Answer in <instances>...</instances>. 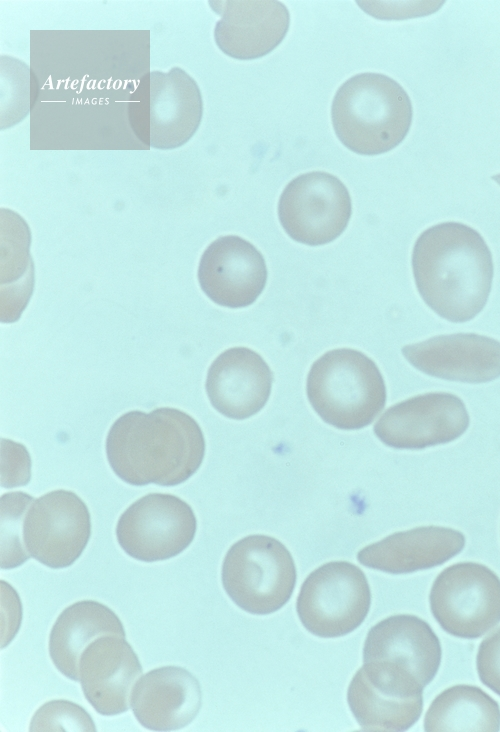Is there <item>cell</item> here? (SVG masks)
Masks as SVG:
<instances>
[{"mask_svg": "<svg viewBox=\"0 0 500 732\" xmlns=\"http://www.w3.org/2000/svg\"><path fill=\"white\" fill-rule=\"evenodd\" d=\"M105 450L111 469L124 482L169 487L183 483L199 469L205 439L192 416L161 407L121 415L108 431Z\"/></svg>", "mask_w": 500, "mask_h": 732, "instance_id": "obj_1", "label": "cell"}, {"mask_svg": "<svg viewBox=\"0 0 500 732\" xmlns=\"http://www.w3.org/2000/svg\"><path fill=\"white\" fill-rule=\"evenodd\" d=\"M416 287L440 317L463 323L484 308L492 286L493 261L483 237L458 222L423 231L412 251Z\"/></svg>", "mask_w": 500, "mask_h": 732, "instance_id": "obj_2", "label": "cell"}, {"mask_svg": "<svg viewBox=\"0 0 500 732\" xmlns=\"http://www.w3.org/2000/svg\"><path fill=\"white\" fill-rule=\"evenodd\" d=\"M410 97L391 77L359 73L336 91L331 121L340 142L360 155H379L399 145L412 122Z\"/></svg>", "mask_w": 500, "mask_h": 732, "instance_id": "obj_3", "label": "cell"}, {"mask_svg": "<svg viewBox=\"0 0 500 732\" xmlns=\"http://www.w3.org/2000/svg\"><path fill=\"white\" fill-rule=\"evenodd\" d=\"M306 392L321 419L342 430L368 426L386 403L385 382L375 362L349 348L328 351L312 364Z\"/></svg>", "mask_w": 500, "mask_h": 732, "instance_id": "obj_4", "label": "cell"}, {"mask_svg": "<svg viewBox=\"0 0 500 732\" xmlns=\"http://www.w3.org/2000/svg\"><path fill=\"white\" fill-rule=\"evenodd\" d=\"M203 100L196 81L182 68L145 73L128 103L130 126L146 146L170 150L187 143L198 130Z\"/></svg>", "mask_w": 500, "mask_h": 732, "instance_id": "obj_5", "label": "cell"}, {"mask_svg": "<svg viewBox=\"0 0 500 732\" xmlns=\"http://www.w3.org/2000/svg\"><path fill=\"white\" fill-rule=\"evenodd\" d=\"M289 550L277 539L249 535L227 551L221 569L223 588L242 610L267 615L282 608L296 584Z\"/></svg>", "mask_w": 500, "mask_h": 732, "instance_id": "obj_6", "label": "cell"}, {"mask_svg": "<svg viewBox=\"0 0 500 732\" xmlns=\"http://www.w3.org/2000/svg\"><path fill=\"white\" fill-rule=\"evenodd\" d=\"M370 604V587L363 571L350 562L333 561L308 575L299 591L296 609L310 633L336 638L359 627Z\"/></svg>", "mask_w": 500, "mask_h": 732, "instance_id": "obj_7", "label": "cell"}, {"mask_svg": "<svg viewBox=\"0 0 500 732\" xmlns=\"http://www.w3.org/2000/svg\"><path fill=\"white\" fill-rule=\"evenodd\" d=\"M429 604L445 632L479 638L500 622V578L480 563L453 564L434 580Z\"/></svg>", "mask_w": 500, "mask_h": 732, "instance_id": "obj_8", "label": "cell"}, {"mask_svg": "<svg viewBox=\"0 0 500 732\" xmlns=\"http://www.w3.org/2000/svg\"><path fill=\"white\" fill-rule=\"evenodd\" d=\"M197 520L179 497L150 493L133 502L119 517L118 544L133 559L156 562L173 558L192 543Z\"/></svg>", "mask_w": 500, "mask_h": 732, "instance_id": "obj_9", "label": "cell"}, {"mask_svg": "<svg viewBox=\"0 0 500 732\" xmlns=\"http://www.w3.org/2000/svg\"><path fill=\"white\" fill-rule=\"evenodd\" d=\"M352 214L349 191L336 176L312 171L292 179L278 202V218L293 240L309 246L332 242Z\"/></svg>", "mask_w": 500, "mask_h": 732, "instance_id": "obj_10", "label": "cell"}, {"mask_svg": "<svg viewBox=\"0 0 500 732\" xmlns=\"http://www.w3.org/2000/svg\"><path fill=\"white\" fill-rule=\"evenodd\" d=\"M423 687L389 662H364L352 678L347 701L364 731H406L420 718Z\"/></svg>", "mask_w": 500, "mask_h": 732, "instance_id": "obj_11", "label": "cell"}, {"mask_svg": "<svg viewBox=\"0 0 500 732\" xmlns=\"http://www.w3.org/2000/svg\"><path fill=\"white\" fill-rule=\"evenodd\" d=\"M91 536V517L74 492L54 490L35 499L23 522V541L31 557L60 569L71 566Z\"/></svg>", "mask_w": 500, "mask_h": 732, "instance_id": "obj_12", "label": "cell"}, {"mask_svg": "<svg viewBox=\"0 0 500 732\" xmlns=\"http://www.w3.org/2000/svg\"><path fill=\"white\" fill-rule=\"evenodd\" d=\"M463 401L450 393H427L388 408L374 425L375 435L397 449H423L459 438L469 426Z\"/></svg>", "mask_w": 500, "mask_h": 732, "instance_id": "obj_13", "label": "cell"}, {"mask_svg": "<svg viewBox=\"0 0 500 732\" xmlns=\"http://www.w3.org/2000/svg\"><path fill=\"white\" fill-rule=\"evenodd\" d=\"M263 255L249 241L222 236L204 250L198 266V282L214 303L228 308L251 305L267 281Z\"/></svg>", "mask_w": 500, "mask_h": 732, "instance_id": "obj_14", "label": "cell"}, {"mask_svg": "<svg viewBox=\"0 0 500 732\" xmlns=\"http://www.w3.org/2000/svg\"><path fill=\"white\" fill-rule=\"evenodd\" d=\"M221 19L214 28V40L226 55L253 60L272 52L285 38L290 26L287 7L276 0L209 1Z\"/></svg>", "mask_w": 500, "mask_h": 732, "instance_id": "obj_15", "label": "cell"}, {"mask_svg": "<svg viewBox=\"0 0 500 732\" xmlns=\"http://www.w3.org/2000/svg\"><path fill=\"white\" fill-rule=\"evenodd\" d=\"M402 354L416 369L445 380L485 383L500 377V342L479 334L435 336L404 346Z\"/></svg>", "mask_w": 500, "mask_h": 732, "instance_id": "obj_16", "label": "cell"}, {"mask_svg": "<svg viewBox=\"0 0 500 732\" xmlns=\"http://www.w3.org/2000/svg\"><path fill=\"white\" fill-rule=\"evenodd\" d=\"M79 674L83 694L101 715L126 712L142 666L137 654L124 637L103 635L82 652Z\"/></svg>", "mask_w": 500, "mask_h": 732, "instance_id": "obj_17", "label": "cell"}, {"mask_svg": "<svg viewBox=\"0 0 500 732\" xmlns=\"http://www.w3.org/2000/svg\"><path fill=\"white\" fill-rule=\"evenodd\" d=\"M273 373L265 360L246 347L225 350L210 365L205 389L213 408L236 420L258 413L269 399Z\"/></svg>", "mask_w": 500, "mask_h": 732, "instance_id": "obj_18", "label": "cell"}, {"mask_svg": "<svg viewBox=\"0 0 500 732\" xmlns=\"http://www.w3.org/2000/svg\"><path fill=\"white\" fill-rule=\"evenodd\" d=\"M202 704L200 683L187 669L168 665L142 675L135 683L130 706L137 721L152 731L184 728Z\"/></svg>", "mask_w": 500, "mask_h": 732, "instance_id": "obj_19", "label": "cell"}, {"mask_svg": "<svg viewBox=\"0 0 500 732\" xmlns=\"http://www.w3.org/2000/svg\"><path fill=\"white\" fill-rule=\"evenodd\" d=\"M440 641L423 619L393 615L374 625L363 647V661L389 662L410 673L424 688L440 667Z\"/></svg>", "mask_w": 500, "mask_h": 732, "instance_id": "obj_20", "label": "cell"}, {"mask_svg": "<svg viewBox=\"0 0 500 732\" xmlns=\"http://www.w3.org/2000/svg\"><path fill=\"white\" fill-rule=\"evenodd\" d=\"M465 546L462 532L424 526L391 534L357 554L358 561L390 574H407L442 565Z\"/></svg>", "mask_w": 500, "mask_h": 732, "instance_id": "obj_21", "label": "cell"}, {"mask_svg": "<svg viewBox=\"0 0 500 732\" xmlns=\"http://www.w3.org/2000/svg\"><path fill=\"white\" fill-rule=\"evenodd\" d=\"M103 635L125 638L124 626L108 606L82 600L66 607L57 617L49 635V655L65 677L79 681V661L84 649Z\"/></svg>", "mask_w": 500, "mask_h": 732, "instance_id": "obj_22", "label": "cell"}, {"mask_svg": "<svg viewBox=\"0 0 500 732\" xmlns=\"http://www.w3.org/2000/svg\"><path fill=\"white\" fill-rule=\"evenodd\" d=\"M30 230L17 213L1 209V322H15L33 292Z\"/></svg>", "mask_w": 500, "mask_h": 732, "instance_id": "obj_23", "label": "cell"}, {"mask_svg": "<svg viewBox=\"0 0 500 732\" xmlns=\"http://www.w3.org/2000/svg\"><path fill=\"white\" fill-rule=\"evenodd\" d=\"M424 730L497 732L500 730V707L477 686L455 685L431 702L424 717Z\"/></svg>", "mask_w": 500, "mask_h": 732, "instance_id": "obj_24", "label": "cell"}, {"mask_svg": "<svg viewBox=\"0 0 500 732\" xmlns=\"http://www.w3.org/2000/svg\"><path fill=\"white\" fill-rule=\"evenodd\" d=\"M1 129L14 126L33 108L39 93L34 72L23 61L1 56Z\"/></svg>", "mask_w": 500, "mask_h": 732, "instance_id": "obj_25", "label": "cell"}, {"mask_svg": "<svg viewBox=\"0 0 500 732\" xmlns=\"http://www.w3.org/2000/svg\"><path fill=\"white\" fill-rule=\"evenodd\" d=\"M34 500L31 495L21 491L1 495L0 566L2 569L21 566L31 557L23 541V522L27 510Z\"/></svg>", "mask_w": 500, "mask_h": 732, "instance_id": "obj_26", "label": "cell"}, {"mask_svg": "<svg viewBox=\"0 0 500 732\" xmlns=\"http://www.w3.org/2000/svg\"><path fill=\"white\" fill-rule=\"evenodd\" d=\"M30 731H96L90 714L80 705L64 700H51L34 713Z\"/></svg>", "mask_w": 500, "mask_h": 732, "instance_id": "obj_27", "label": "cell"}, {"mask_svg": "<svg viewBox=\"0 0 500 732\" xmlns=\"http://www.w3.org/2000/svg\"><path fill=\"white\" fill-rule=\"evenodd\" d=\"M1 486L26 485L31 478V459L26 447L9 439H1Z\"/></svg>", "mask_w": 500, "mask_h": 732, "instance_id": "obj_28", "label": "cell"}, {"mask_svg": "<svg viewBox=\"0 0 500 732\" xmlns=\"http://www.w3.org/2000/svg\"><path fill=\"white\" fill-rule=\"evenodd\" d=\"M476 669L480 681L500 696V627L480 643Z\"/></svg>", "mask_w": 500, "mask_h": 732, "instance_id": "obj_29", "label": "cell"}, {"mask_svg": "<svg viewBox=\"0 0 500 732\" xmlns=\"http://www.w3.org/2000/svg\"><path fill=\"white\" fill-rule=\"evenodd\" d=\"M1 648L6 647L14 638L21 625V601L15 589L1 580Z\"/></svg>", "mask_w": 500, "mask_h": 732, "instance_id": "obj_30", "label": "cell"}, {"mask_svg": "<svg viewBox=\"0 0 500 732\" xmlns=\"http://www.w3.org/2000/svg\"><path fill=\"white\" fill-rule=\"evenodd\" d=\"M492 179L500 185V174H496L492 177Z\"/></svg>", "mask_w": 500, "mask_h": 732, "instance_id": "obj_31", "label": "cell"}]
</instances>
